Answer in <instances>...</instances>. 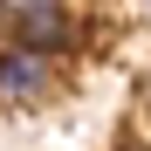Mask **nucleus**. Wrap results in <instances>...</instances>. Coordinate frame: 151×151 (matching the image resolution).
Instances as JSON below:
<instances>
[{"instance_id":"nucleus-1","label":"nucleus","mask_w":151,"mask_h":151,"mask_svg":"<svg viewBox=\"0 0 151 151\" xmlns=\"http://www.w3.org/2000/svg\"><path fill=\"white\" fill-rule=\"evenodd\" d=\"M55 89H62V55L28 48V41L0 48V110H41Z\"/></svg>"},{"instance_id":"nucleus-2","label":"nucleus","mask_w":151,"mask_h":151,"mask_svg":"<svg viewBox=\"0 0 151 151\" xmlns=\"http://www.w3.org/2000/svg\"><path fill=\"white\" fill-rule=\"evenodd\" d=\"M0 21L14 28V41L48 48V55H62V48L76 41V14H69V0H0Z\"/></svg>"},{"instance_id":"nucleus-3","label":"nucleus","mask_w":151,"mask_h":151,"mask_svg":"<svg viewBox=\"0 0 151 151\" xmlns=\"http://www.w3.org/2000/svg\"><path fill=\"white\" fill-rule=\"evenodd\" d=\"M144 7H151V0H144Z\"/></svg>"}]
</instances>
